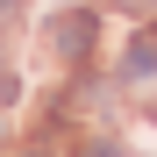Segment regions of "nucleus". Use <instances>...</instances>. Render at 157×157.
I'll list each match as a JSON object with an SVG mask.
<instances>
[{"label": "nucleus", "mask_w": 157, "mask_h": 157, "mask_svg": "<svg viewBox=\"0 0 157 157\" xmlns=\"http://www.w3.org/2000/svg\"><path fill=\"white\" fill-rule=\"evenodd\" d=\"M93 36H100V21H93V14H64V29H57V57H64V64H86Z\"/></svg>", "instance_id": "1"}, {"label": "nucleus", "mask_w": 157, "mask_h": 157, "mask_svg": "<svg viewBox=\"0 0 157 157\" xmlns=\"http://www.w3.org/2000/svg\"><path fill=\"white\" fill-rule=\"evenodd\" d=\"M157 71V36L150 43H128V78H150Z\"/></svg>", "instance_id": "2"}, {"label": "nucleus", "mask_w": 157, "mask_h": 157, "mask_svg": "<svg viewBox=\"0 0 157 157\" xmlns=\"http://www.w3.org/2000/svg\"><path fill=\"white\" fill-rule=\"evenodd\" d=\"M78 157H121V143H114V136H86V143H78Z\"/></svg>", "instance_id": "3"}, {"label": "nucleus", "mask_w": 157, "mask_h": 157, "mask_svg": "<svg viewBox=\"0 0 157 157\" xmlns=\"http://www.w3.org/2000/svg\"><path fill=\"white\" fill-rule=\"evenodd\" d=\"M157 7V0H121V14H150Z\"/></svg>", "instance_id": "4"}, {"label": "nucleus", "mask_w": 157, "mask_h": 157, "mask_svg": "<svg viewBox=\"0 0 157 157\" xmlns=\"http://www.w3.org/2000/svg\"><path fill=\"white\" fill-rule=\"evenodd\" d=\"M29 157H43V150H29Z\"/></svg>", "instance_id": "5"}]
</instances>
